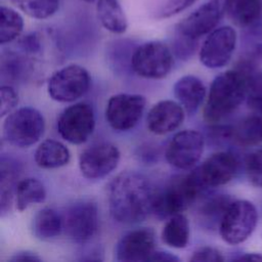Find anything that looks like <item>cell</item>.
<instances>
[{
    "mask_svg": "<svg viewBox=\"0 0 262 262\" xmlns=\"http://www.w3.org/2000/svg\"><path fill=\"white\" fill-rule=\"evenodd\" d=\"M91 84L89 72L78 64H70L54 72L48 81V93L53 100L72 102L85 95Z\"/></svg>",
    "mask_w": 262,
    "mask_h": 262,
    "instance_id": "7",
    "label": "cell"
},
{
    "mask_svg": "<svg viewBox=\"0 0 262 262\" xmlns=\"http://www.w3.org/2000/svg\"><path fill=\"white\" fill-rule=\"evenodd\" d=\"M184 120V108L179 102L162 100L156 103L148 112L146 126L157 135H164L177 129Z\"/></svg>",
    "mask_w": 262,
    "mask_h": 262,
    "instance_id": "17",
    "label": "cell"
},
{
    "mask_svg": "<svg viewBox=\"0 0 262 262\" xmlns=\"http://www.w3.org/2000/svg\"><path fill=\"white\" fill-rule=\"evenodd\" d=\"M204 150V137L195 130L176 133L166 149V159L175 168L186 170L193 167Z\"/></svg>",
    "mask_w": 262,
    "mask_h": 262,
    "instance_id": "14",
    "label": "cell"
},
{
    "mask_svg": "<svg viewBox=\"0 0 262 262\" xmlns=\"http://www.w3.org/2000/svg\"><path fill=\"white\" fill-rule=\"evenodd\" d=\"M199 0H167L158 11L156 17L159 19L174 16L193 5Z\"/></svg>",
    "mask_w": 262,
    "mask_h": 262,
    "instance_id": "33",
    "label": "cell"
},
{
    "mask_svg": "<svg viewBox=\"0 0 262 262\" xmlns=\"http://www.w3.org/2000/svg\"><path fill=\"white\" fill-rule=\"evenodd\" d=\"M26 15L35 19H46L55 14L60 0H10Z\"/></svg>",
    "mask_w": 262,
    "mask_h": 262,
    "instance_id": "28",
    "label": "cell"
},
{
    "mask_svg": "<svg viewBox=\"0 0 262 262\" xmlns=\"http://www.w3.org/2000/svg\"><path fill=\"white\" fill-rule=\"evenodd\" d=\"M206 188L196 168L188 174L175 176L163 188L155 191L151 212L158 218H169L182 213L204 193Z\"/></svg>",
    "mask_w": 262,
    "mask_h": 262,
    "instance_id": "3",
    "label": "cell"
},
{
    "mask_svg": "<svg viewBox=\"0 0 262 262\" xmlns=\"http://www.w3.org/2000/svg\"><path fill=\"white\" fill-rule=\"evenodd\" d=\"M238 161L230 151H218L211 155L196 168L199 176L205 186L216 187L229 182L235 175Z\"/></svg>",
    "mask_w": 262,
    "mask_h": 262,
    "instance_id": "16",
    "label": "cell"
},
{
    "mask_svg": "<svg viewBox=\"0 0 262 262\" xmlns=\"http://www.w3.org/2000/svg\"><path fill=\"white\" fill-rule=\"evenodd\" d=\"M71 154L68 147L54 139L42 141L35 151V162L40 168L54 169L67 165Z\"/></svg>",
    "mask_w": 262,
    "mask_h": 262,
    "instance_id": "22",
    "label": "cell"
},
{
    "mask_svg": "<svg viewBox=\"0 0 262 262\" xmlns=\"http://www.w3.org/2000/svg\"><path fill=\"white\" fill-rule=\"evenodd\" d=\"M85 2H88V3H92V2H96V0H83Z\"/></svg>",
    "mask_w": 262,
    "mask_h": 262,
    "instance_id": "39",
    "label": "cell"
},
{
    "mask_svg": "<svg viewBox=\"0 0 262 262\" xmlns=\"http://www.w3.org/2000/svg\"><path fill=\"white\" fill-rule=\"evenodd\" d=\"M173 55L169 46L161 41H148L135 48L131 55V67L146 79L165 78L173 67Z\"/></svg>",
    "mask_w": 262,
    "mask_h": 262,
    "instance_id": "5",
    "label": "cell"
},
{
    "mask_svg": "<svg viewBox=\"0 0 262 262\" xmlns=\"http://www.w3.org/2000/svg\"><path fill=\"white\" fill-rule=\"evenodd\" d=\"M0 94H1L0 115L1 117H4L10 114L14 110V107L17 105L18 96L14 88H12L9 85L1 86Z\"/></svg>",
    "mask_w": 262,
    "mask_h": 262,
    "instance_id": "34",
    "label": "cell"
},
{
    "mask_svg": "<svg viewBox=\"0 0 262 262\" xmlns=\"http://www.w3.org/2000/svg\"><path fill=\"white\" fill-rule=\"evenodd\" d=\"M162 239L171 248H185L189 241V223L187 218L181 213L169 217L162 230Z\"/></svg>",
    "mask_w": 262,
    "mask_h": 262,
    "instance_id": "25",
    "label": "cell"
},
{
    "mask_svg": "<svg viewBox=\"0 0 262 262\" xmlns=\"http://www.w3.org/2000/svg\"><path fill=\"white\" fill-rule=\"evenodd\" d=\"M246 173L253 185L262 187V148L254 150L247 157Z\"/></svg>",
    "mask_w": 262,
    "mask_h": 262,
    "instance_id": "32",
    "label": "cell"
},
{
    "mask_svg": "<svg viewBox=\"0 0 262 262\" xmlns=\"http://www.w3.org/2000/svg\"><path fill=\"white\" fill-rule=\"evenodd\" d=\"M156 237L150 228L142 227L124 234L116 247V258L122 262L148 261L155 252Z\"/></svg>",
    "mask_w": 262,
    "mask_h": 262,
    "instance_id": "15",
    "label": "cell"
},
{
    "mask_svg": "<svg viewBox=\"0 0 262 262\" xmlns=\"http://www.w3.org/2000/svg\"><path fill=\"white\" fill-rule=\"evenodd\" d=\"M173 91L178 102L188 114L195 113L206 97V87L203 81L192 75L180 78L175 83Z\"/></svg>",
    "mask_w": 262,
    "mask_h": 262,
    "instance_id": "18",
    "label": "cell"
},
{
    "mask_svg": "<svg viewBox=\"0 0 262 262\" xmlns=\"http://www.w3.org/2000/svg\"><path fill=\"white\" fill-rule=\"evenodd\" d=\"M236 32L232 27L216 28L203 42L200 49V60L209 69H219L227 64L236 46Z\"/></svg>",
    "mask_w": 262,
    "mask_h": 262,
    "instance_id": "12",
    "label": "cell"
},
{
    "mask_svg": "<svg viewBox=\"0 0 262 262\" xmlns=\"http://www.w3.org/2000/svg\"><path fill=\"white\" fill-rule=\"evenodd\" d=\"M95 11L101 26L111 33L124 34L128 19L119 0H96Z\"/></svg>",
    "mask_w": 262,
    "mask_h": 262,
    "instance_id": "19",
    "label": "cell"
},
{
    "mask_svg": "<svg viewBox=\"0 0 262 262\" xmlns=\"http://www.w3.org/2000/svg\"><path fill=\"white\" fill-rule=\"evenodd\" d=\"M41 257L38 256V254L31 252V251H20L15 254L9 259V261H41Z\"/></svg>",
    "mask_w": 262,
    "mask_h": 262,
    "instance_id": "37",
    "label": "cell"
},
{
    "mask_svg": "<svg viewBox=\"0 0 262 262\" xmlns=\"http://www.w3.org/2000/svg\"><path fill=\"white\" fill-rule=\"evenodd\" d=\"M25 21L21 14L12 7L0 8V44L4 45L17 39L23 33Z\"/></svg>",
    "mask_w": 262,
    "mask_h": 262,
    "instance_id": "27",
    "label": "cell"
},
{
    "mask_svg": "<svg viewBox=\"0 0 262 262\" xmlns=\"http://www.w3.org/2000/svg\"><path fill=\"white\" fill-rule=\"evenodd\" d=\"M233 260H237V261H262V255L261 254H257V253H244L237 257H235Z\"/></svg>",
    "mask_w": 262,
    "mask_h": 262,
    "instance_id": "38",
    "label": "cell"
},
{
    "mask_svg": "<svg viewBox=\"0 0 262 262\" xmlns=\"http://www.w3.org/2000/svg\"><path fill=\"white\" fill-rule=\"evenodd\" d=\"M191 262L208 261V262H221L224 260L221 252L212 247H201L196 249L189 259Z\"/></svg>",
    "mask_w": 262,
    "mask_h": 262,
    "instance_id": "35",
    "label": "cell"
},
{
    "mask_svg": "<svg viewBox=\"0 0 262 262\" xmlns=\"http://www.w3.org/2000/svg\"><path fill=\"white\" fill-rule=\"evenodd\" d=\"M57 131L68 142L81 144L93 133L95 116L91 104L78 102L64 108L57 119Z\"/></svg>",
    "mask_w": 262,
    "mask_h": 262,
    "instance_id": "8",
    "label": "cell"
},
{
    "mask_svg": "<svg viewBox=\"0 0 262 262\" xmlns=\"http://www.w3.org/2000/svg\"><path fill=\"white\" fill-rule=\"evenodd\" d=\"M32 229L34 235L39 239L54 238L63 231L62 215L51 208H43L34 216Z\"/></svg>",
    "mask_w": 262,
    "mask_h": 262,
    "instance_id": "23",
    "label": "cell"
},
{
    "mask_svg": "<svg viewBox=\"0 0 262 262\" xmlns=\"http://www.w3.org/2000/svg\"><path fill=\"white\" fill-rule=\"evenodd\" d=\"M120 161V150L110 142H100L84 149L79 157L81 174L87 179L103 178L113 172Z\"/></svg>",
    "mask_w": 262,
    "mask_h": 262,
    "instance_id": "13",
    "label": "cell"
},
{
    "mask_svg": "<svg viewBox=\"0 0 262 262\" xmlns=\"http://www.w3.org/2000/svg\"><path fill=\"white\" fill-rule=\"evenodd\" d=\"M232 199L227 194H213L206 198L198 209V217L204 227L215 229L220 226L221 220L232 203Z\"/></svg>",
    "mask_w": 262,
    "mask_h": 262,
    "instance_id": "21",
    "label": "cell"
},
{
    "mask_svg": "<svg viewBox=\"0 0 262 262\" xmlns=\"http://www.w3.org/2000/svg\"><path fill=\"white\" fill-rule=\"evenodd\" d=\"M16 170L15 167L8 162L7 164L2 160L1 162V176H0V205L1 213L4 215L9 209L13 196L14 188H16Z\"/></svg>",
    "mask_w": 262,
    "mask_h": 262,
    "instance_id": "29",
    "label": "cell"
},
{
    "mask_svg": "<svg viewBox=\"0 0 262 262\" xmlns=\"http://www.w3.org/2000/svg\"><path fill=\"white\" fill-rule=\"evenodd\" d=\"M231 129V138L244 146L262 142V113H255L243 119Z\"/></svg>",
    "mask_w": 262,
    "mask_h": 262,
    "instance_id": "24",
    "label": "cell"
},
{
    "mask_svg": "<svg viewBox=\"0 0 262 262\" xmlns=\"http://www.w3.org/2000/svg\"><path fill=\"white\" fill-rule=\"evenodd\" d=\"M46 200V189L36 178H26L17 182L15 205L18 211H25L31 205L41 204Z\"/></svg>",
    "mask_w": 262,
    "mask_h": 262,
    "instance_id": "26",
    "label": "cell"
},
{
    "mask_svg": "<svg viewBox=\"0 0 262 262\" xmlns=\"http://www.w3.org/2000/svg\"><path fill=\"white\" fill-rule=\"evenodd\" d=\"M245 46L248 59L262 61V20L246 28Z\"/></svg>",
    "mask_w": 262,
    "mask_h": 262,
    "instance_id": "30",
    "label": "cell"
},
{
    "mask_svg": "<svg viewBox=\"0 0 262 262\" xmlns=\"http://www.w3.org/2000/svg\"><path fill=\"white\" fill-rule=\"evenodd\" d=\"M145 98L140 94L119 93L110 97L105 119L118 131H127L137 125L145 108Z\"/></svg>",
    "mask_w": 262,
    "mask_h": 262,
    "instance_id": "10",
    "label": "cell"
},
{
    "mask_svg": "<svg viewBox=\"0 0 262 262\" xmlns=\"http://www.w3.org/2000/svg\"><path fill=\"white\" fill-rule=\"evenodd\" d=\"M246 100L252 111L262 113V71H254L250 75Z\"/></svg>",
    "mask_w": 262,
    "mask_h": 262,
    "instance_id": "31",
    "label": "cell"
},
{
    "mask_svg": "<svg viewBox=\"0 0 262 262\" xmlns=\"http://www.w3.org/2000/svg\"><path fill=\"white\" fill-rule=\"evenodd\" d=\"M258 222L256 207L249 201H232L226 210L219 232L224 242L237 245L245 242L254 231Z\"/></svg>",
    "mask_w": 262,
    "mask_h": 262,
    "instance_id": "6",
    "label": "cell"
},
{
    "mask_svg": "<svg viewBox=\"0 0 262 262\" xmlns=\"http://www.w3.org/2000/svg\"><path fill=\"white\" fill-rule=\"evenodd\" d=\"M155 190L140 173L124 172L111 183L108 205L112 217L119 223L134 224L152 211Z\"/></svg>",
    "mask_w": 262,
    "mask_h": 262,
    "instance_id": "1",
    "label": "cell"
},
{
    "mask_svg": "<svg viewBox=\"0 0 262 262\" xmlns=\"http://www.w3.org/2000/svg\"><path fill=\"white\" fill-rule=\"evenodd\" d=\"M255 62L246 58L236 68L218 75L212 82L204 108L208 123H218L231 115L246 99L248 81Z\"/></svg>",
    "mask_w": 262,
    "mask_h": 262,
    "instance_id": "2",
    "label": "cell"
},
{
    "mask_svg": "<svg viewBox=\"0 0 262 262\" xmlns=\"http://www.w3.org/2000/svg\"><path fill=\"white\" fill-rule=\"evenodd\" d=\"M226 13V0H208L178 23L176 33L196 40L210 34Z\"/></svg>",
    "mask_w": 262,
    "mask_h": 262,
    "instance_id": "9",
    "label": "cell"
},
{
    "mask_svg": "<svg viewBox=\"0 0 262 262\" xmlns=\"http://www.w3.org/2000/svg\"><path fill=\"white\" fill-rule=\"evenodd\" d=\"M45 121L33 107H20L7 115L3 124V136L11 145L29 147L43 136Z\"/></svg>",
    "mask_w": 262,
    "mask_h": 262,
    "instance_id": "4",
    "label": "cell"
},
{
    "mask_svg": "<svg viewBox=\"0 0 262 262\" xmlns=\"http://www.w3.org/2000/svg\"><path fill=\"white\" fill-rule=\"evenodd\" d=\"M63 231L77 243H85L94 236L98 227V211L91 201H78L62 215Z\"/></svg>",
    "mask_w": 262,
    "mask_h": 262,
    "instance_id": "11",
    "label": "cell"
},
{
    "mask_svg": "<svg viewBox=\"0 0 262 262\" xmlns=\"http://www.w3.org/2000/svg\"><path fill=\"white\" fill-rule=\"evenodd\" d=\"M226 14L246 29L262 20V0H226Z\"/></svg>",
    "mask_w": 262,
    "mask_h": 262,
    "instance_id": "20",
    "label": "cell"
},
{
    "mask_svg": "<svg viewBox=\"0 0 262 262\" xmlns=\"http://www.w3.org/2000/svg\"><path fill=\"white\" fill-rule=\"evenodd\" d=\"M180 259L178 257H176L175 255L169 252L157 251V250H155V252L151 254V256L148 259V261H161V262H177Z\"/></svg>",
    "mask_w": 262,
    "mask_h": 262,
    "instance_id": "36",
    "label": "cell"
}]
</instances>
